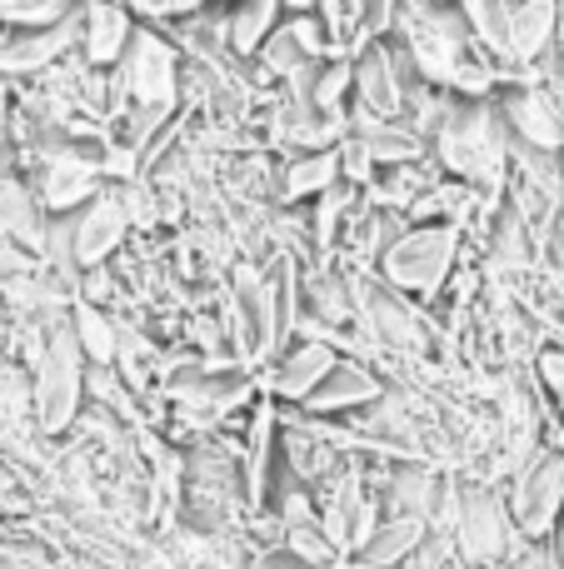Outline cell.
I'll list each match as a JSON object with an SVG mask.
<instances>
[{
    "label": "cell",
    "mask_w": 564,
    "mask_h": 569,
    "mask_svg": "<svg viewBox=\"0 0 564 569\" xmlns=\"http://www.w3.org/2000/svg\"><path fill=\"white\" fill-rule=\"evenodd\" d=\"M495 110L505 120L510 140H525L540 150H564V106L540 80H515L495 90Z\"/></svg>",
    "instance_id": "5b68a950"
},
{
    "label": "cell",
    "mask_w": 564,
    "mask_h": 569,
    "mask_svg": "<svg viewBox=\"0 0 564 569\" xmlns=\"http://www.w3.org/2000/svg\"><path fill=\"white\" fill-rule=\"evenodd\" d=\"M80 400H85V350L75 340L70 310L50 315L46 325V350L30 375V415H36L40 435H60L75 425Z\"/></svg>",
    "instance_id": "3957f363"
},
{
    "label": "cell",
    "mask_w": 564,
    "mask_h": 569,
    "mask_svg": "<svg viewBox=\"0 0 564 569\" xmlns=\"http://www.w3.org/2000/svg\"><path fill=\"white\" fill-rule=\"evenodd\" d=\"M70 325H75V340H80V350H85L90 365H115L120 360V320L115 315H105L90 300H75L70 305Z\"/></svg>",
    "instance_id": "44dd1931"
},
{
    "label": "cell",
    "mask_w": 564,
    "mask_h": 569,
    "mask_svg": "<svg viewBox=\"0 0 564 569\" xmlns=\"http://www.w3.org/2000/svg\"><path fill=\"white\" fill-rule=\"evenodd\" d=\"M360 569H375V565H365V560H360Z\"/></svg>",
    "instance_id": "4dcf8cb0"
},
{
    "label": "cell",
    "mask_w": 564,
    "mask_h": 569,
    "mask_svg": "<svg viewBox=\"0 0 564 569\" xmlns=\"http://www.w3.org/2000/svg\"><path fill=\"white\" fill-rule=\"evenodd\" d=\"M460 16H465L475 46L510 70V0H460Z\"/></svg>",
    "instance_id": "7402d4cb"
},
{
    "label": "cell",
    "mask_w": 564,
    "mask_h": 569,
    "mask_svg": "<svg viewBox=\"0 0 564 569\" xmlns=\"http://www.w3.org/2000/svg\"><path fill=\"white\" fill-rule=\"evenodd\" d=\"M560 460H564V450H560Z\"/></svg>",
    "instance_id": "1f68e13d"
},
{
    "label": "cell",
    "mask_w": 564,
    "mask_h": 569,
    "mask_svg": "<svg viewBox=\"0 0 564 569\" xmlns=\"http://www.w3.org/2000/svg\"><path fill=\"white\" fill-rule=\"evenodd\" d=\"M465 246L470 236L450 220H410V230L395 240V246L380 256V280L395 284L410 300H435L455 270L465 266Z\"/></svg>",
    "instance_id": "7a4b0ae2"
},
{
    "label": "cell",
    "mask_w": 564,
    "mask_h": 569,
    "mask_svg": "<svg viewBox=\"0 0 564 569\" xmlns=\"http://www.w3.org/2000/svg\"><path fill=\"white\" fill-rule=\"evenodd\" d=\"M555 50L564 56V0H560V30H555Z\"/></svg>",
    "instance_id": "4316f807"
},
{
    "label": "cell",
    "mask_w": 564,
    "mask_h": 569,
    "mask_svg": "<svg viewBox=\"0 0 564 569\" xmlns=\"http://www.w3.org/2000/svg\"><path fill=\"white\" fill-rule=\"evenodd\" d=\"M340 186V146L335 150H280V210L310 206Z\"/></svg>",
    "instance_id": "5bb4252c"
},
{
    "label": "cell",
    "mask_w": 564,
    "mask_h": 569,
    "mask_svg": "<svg viewBox=\"0 0 564 569\" xmlns=\"http://www.w3.org/2000/svg\"><path fill=\"white\" fill-rule=\"evenodd\" d=\"M80 56L95 70H110L125 60L130 40H135L140 20L130 16L120 0H80Z\"/></svg>",
    "instance_id": "9c48e42d"
},
{
    "label": "cell",
    "mask_w": 564,
    "mask_h": 569,
    "mask_svg": "<svg viewBox=\"0 0 564 569\" xmlns=\"http://www.w3.org/2000/svg\"><path fill=\"white\" fill-rule=\"evenodd\" d=\"M210 0H155V16L165 20V26H175V20H190V16H200Z\"/></svg>",
    "instance_id": "d4e9b609"
},
{
    "label": "cell",
    "mask_w": 564,
    "mask_h": 569,
    "mask_svg": "<svg viewBox=\"0 0 564 569\" xmlns=\"http://www.w3.org/2000/svg\"><path fill=\"white\" fill-rule=\"evenodd\" d=\"M210 6H235V0H210Z\"/></svg>",
    "instance_id": "f1b7e54d"
},
{
    "label": "cell",
    "mask_w": 564,
    "mask_h": 569,
    "mask_svg": "<svg viewBox=\"0 0 564 569\" xmlns=\"http://www.w3.org/2000/svg\"><path fill=\"white\" fill-rule=\"evenodd\" d=\"M510 176L564 206V150H540L525 146V140H510Z\"/></svg>",
    "instance_id": "d6986e66"
},
{
    "label": "cell",
    "mask_w": 564,
    "mask_h": 569,
    "mask_svg": "<svg viewBox=\"0 0 564 569\" xmlns=\"http://www.w3.org/2000/svg\"><path fill=\"white\" fill-rule=\"evenodd\" d=\"M285 6V16H310V10H320L325 0H280Z\"/></svg>",
    "instance_id": "484cf974"
},
{
    "label": "cell",
    "mask_w": 564,
    "mask_h": 569,
    "mask_svg": "<svg viewBox=\"0 0 564 569\" xmlns=\"http://www.w3.org/2000/svg\"><path fill=\"white\" fill-rule=\"evenodd\" d=\"M560 565H564V515H560Z\"/></svg>",
    "instance_id": "83f0119b"
},
{
    "label": "cell",
    "mask_w": 564,
    "mask_h": 569,
    "mask_svg": "<svg viewBox=\"0 0 564 569\" xmlns=\"http://www.w3.org/2000/svg\"><path fill=\"white\" fill-rule=\"evenodd\" d=\"M350 136L370 150L375 166H405V160H425L430 156V140L415 136L405 120H370V126H355Z\"/></svg>",
    "instance_id": "e0dca14e"
},
{
    "label": "cell",
    "mask_w": 564,
    "mask_h": 569,
    "mask_svg": "<svg viewBox=\"0 0 564 569\" xmlns=\"http://www.w3.org/2000/svg\"><path fill=\"white\" fill-rule=\"evenodd\" d=\"M380 375L360 360H340L335 370L320 380V390L305 400L310 415H340V410H360V405H375L380 400Z\"/></svg>",
    "instance_id": "2e32d148"
},
{
    "label": "cell",
    "mask_w": 564,
    "mask_h": 569,
    "mask_svg": "<svg viewBox=\"0 0 564 569\" xmlns=\"http://www.w3.org/2000/svg\"><path fill=\"white\" fill-rule=\"evenodd\" d=\"M280 20H285V6H280V0H235V6H230V46H235V56L250 60L270 36H275Z\"/></svg>",
    "instance_id": "ffe728a7"
},
{
    "label": "cell",
    "mask_w": 564,
    "mask_h": 569,
    "mask_svg": "<svg viewBox=\"0 0 564 569\" xmlns=\"http://www.w3.org/2000/svg\"><path fill=\"white\" fill-rule=\"evenodd\" d=\"M30 180H36V196L50 216H70L105 190V170L85 166V160H50V166L30 170Z\"/></svg>",
    "instance_id": "8fae6325"
},
{
    "label": "cell",
    "mask_w": 564,
    "mask_h": 569,
    "mask_svg": "<svg viewBox=\"0 0 564 569\" xmlns=\"http://www.w3.org/2000/svg\"><path fill=\"white\" fill-rule=\"evenodd\" d=\"M510 515L525 535H550L564 515V460L560 455H530L510 490Z\"/></svg>",
    "instance_id": "ba28073f"
},
{
    "label": "cell",
    "mask_w": 564,
    "mask_h": 569,
    "mask_svg": "<svg viewBox=\"0 0 564 569\" xmlns=\"http://www.w3.org/2000/svg\"><path fill=\"white\" fill-rule=\"evenodd\" d=\"M80 10L66 16L60 26H40V30H10L0 26V76L6 80H30L40 70L60 66L70 50H80Z\"/></svg>",
    "instance_id": "8992f818"
},
{
    "label": "cell",
    "mask_w": 564,
    "mask_h": 569,
    "mask_svg": "<svg viewBox=\"0 0 564 569\" xmlns=\"http://www.w3.org/2000/svg\"><path fill=\"white\" fill-rule=\"evenodd\" d=\"M420 540H425V515H390L385 525H375V535H370V545L360 550V560L375 569H390V565L410 560V555L420 550Z\"/></svg>",
    "instance_id": "ac0fdd59"
},
{
    "label": "cell",
    "mask_w": 564,
    "mask_h": 569,
    "mask_svg": "<svg viewBox=\"0 0 564 569\" xmlns=\"http://www.w3.org/2000/svg\"><path fill=\"white\" fill-rule=\"evenodd\" d=\"M535 375H540V385H545L550 400L564 410V345H550V350H540Z\"/></svg>",
    "instance_id": "cb8c5ba5"
},
{
    "label": "cell",
    "mask_w": 564,
    "mask_h": 569,
    "mask_svg": "<svg viewBox=\"0 0 564 569\" xmlns=\"http://www.w3.org/2000/svg\"><path fill=\"white\" fill-rule=\"evenodd\" d=\"M66 226H70V256H75L80 270H95V266H105V260H115L130 240V220H125V210H120L110 180L90 206L70 210Z\"/></svg>",
    "instance_id": "52a82bcc"
},
{
    "label": "cell",
    "mask_w": 564,
    "mask_h": 569,
    "mask_svg": "<svg viewBox=\"0 0 564 569\" xmlns=\"http://www.w3.org/2000/svg\"><path fill=\"white\" fill-rule=\"evenodd\" d=\"M435 6H460V0H435Z\"/></svg>",
    "instance_id": "f546056e"
},
{
    "label": "cell",
    "mask_w": 564,
    "mask_h": 569,
    "mask_svg": "<svg viewBox=\"0 0 564 569\" xmlns=\"http://www.w3.org/2000/svg\"><path fill=\"white\" fill-rule=\"evenodd\" d=\"M440 180H445V170H440L435 156L405 160V166H375V176H370V186H365V200H375V206L410 216V210H415L420 200H425L430 190L440 186Z\"/></svg>",
    "instance_id": "7c38bea8"
},
{
    "label": "cell",
    "mask_w": 564,
    "mask_h": 569,
    "mask_svg": "<svg viewBox=\"0 0 564 569\" xmlns=\"http://www.w3.org/2000/svg\"><path fill=\"white\" fill-rule=\"evenodd\" d=\"M130 80V106H165L180 110V70H185V50L175 46L170 26H140L130 40L125 60H120Z\"/></svg>",
    "instance_id": "277c9868"
},
{
    "label": "cell",
    "mask_w": 564,
    "mask_h": 569,
    "mask_svg": "<svg viewBox=\"0 0 564 569\" xmlns=\"http://www.w3.org/2000/svg\"><path fill=\"white\" fill-rule=\"evenodd\" d=\"M455 540L465 550V560L475 565H490L500 550H505V520H500V500L485 490L465 495L460 500V515H455Z\"/></svg>",
    "instance_id": "9a60e30c"
},
{
    "label": "cell",
    "mask_w": 564,
    "mask_h": 569,
    "mask_svg": "<svg viewBox=\"0 0 564 569\" xmlns=\"http://www.w3.org/2000/svg\"><path fill=\"white\" fill-rule=\"evenodd\" d=\"M560 30V0H510V70L505 80H515L525 66L545 60L555 50ZM500 80V86H505Z\"/></svg>",
    "instance_id": "30bf717a"
},
{
    "label": "cell",
    "mask_w": 564,
    "mask_h": 569,
    "mask_svg": "<svg viewBox=\"0 0 564 569\" xmlns=\"http://www.w3.org/2000/svg\"><path fill=\"white\" fill-rule=\"evenodd\" d=\"M430 156L440 160V170L455 180H470L480 190H505L510 180V130L500 120L495 100H455V116L445 120Z\"/></svg>",
    "instance_id": "6da1fadb"
},
{
    "label": "cell",
    "mask_w": 564,
    "mask_h": 569,
    "mask_svg": "<svg viewBox=\"0 0 564 569\" xmlns=\"http://www.w3.org/2000/svg\"><path fill=\"white\" fill-rule=\"evenodd\" d=\"M335 365H340V350L330 340H295L285 355H280L275 375H270V390H275L280 400H300V405H305Z\"/></svg>",
    "instance_id": "4fadbf2b"
},
{
    "label": "cell",
    "mask_w": 564,
    "mask_h": 569,
    "mask_svg": "<svg viewBox=\"0 0 564 569\" xmlns=\"http://www.w3.org/2000/svg\"><path fill=\"white\" fill-rule=\"evenodd\" d=\"M75 10H80V0H0V26L40 30V26H60Z\"/></svg>",
    "instance_id": "603a6c76"
}]
</instances>
